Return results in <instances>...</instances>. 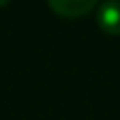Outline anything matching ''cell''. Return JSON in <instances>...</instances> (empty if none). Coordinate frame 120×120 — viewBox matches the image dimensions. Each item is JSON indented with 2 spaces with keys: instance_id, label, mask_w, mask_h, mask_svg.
Returning <instances> with one entry per match:
<instances>
[{
  "instance_id": "obj_1",
  "label": "cell",
  "mask_w": 120,
  "mask_h": 120,
  "mask_svg": "<svg viewBox=\"0 0 120 120\" xmlns=\"http://www.w3.org/2000/svg\"><path fill=\"white\" fill-rule=\"evenodd\" d=\"M97 23L108 34H120V0H103L99 4Z\"/></svg>"
},
{
  "instance_id": "obj_2",
  "label": "cell",
  "mask_w": 120,
  "mask_h": 120,
  "mask_svg": "<svg viewBox=\"0 0 120 120\" xmlns=\"http://www.w3.org/2000/svg\"><path fill=\"white\" fill-rule=\"evenodd\" d=\"M49 6L61 17H82L99 0H46Z\"/></svg>"
},
{
  "instance_id": "obj_3",
  "label": "cell",
  "mask_w": 120,
  "mask_h": 120,
  "mask_svg": "<svg viewBox=\"0 0 120 120\" xmlns=\"http://www.w3.org/2000/svg\"><path fill=\"white\" fill-rule=\"evenodd\" d=\"M6 2H8V0H0V6H2V4H6Z\"/></svg>"
}]
</instances>
